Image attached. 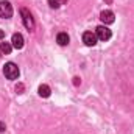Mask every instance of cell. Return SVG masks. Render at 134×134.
<instances>
[{"instance_id":"6da1fadb","label":"cell","mask_w":134,"mask_h":134,"mask_svg":"<svg viewBox=\"0 0 134 134\" xmlns=\"http://www.w3.org/2000/svg\"><path fill=\"white\" fill-rule=\"evenodd\" d=\"M3 73H5V76H6L8 80H17L20 72H19L17 64H14V63H6V64L3 66Z\"/></svg>"},{"instance_id":"7a4b0ae2","label":"cell","mask_w":134,"mask_h":134,"mask_svg":"<svg viewBox=\"0 0 134 134\" xmlns=\"http://www.w3.org/2000/svg\"><path fill=\"white\" fill-rule=\"evenodd\" d=\"M20 14H22L24 25H25L28 30H33L34 28V19H33V16H31V13H30L27 8H22V9H20Z\"/></svg>"},{"instance_id":"3957f363","label":"cell","mask_w":134,"mask_h":134,"mask_svg":"<svg viewBox=\"0 0 134 134\" xmlns=\"http://www.w3.org/2000/svg\"><path fill=\"white\" fill-rule=\"evenodd\" d=\"M95 34H97V37L100 39V41H109L111 39V30L108 28V27H104V25H100V27H97L95 28Z\"/></svg>"},{"instance_id":"277c9868","label":"cell","mask_w":134,"mask_h":134,"mask_svg":"<svg viewBox=\"0 0 134 134\" xmlns=\"http://www.w3.org/2000/svg\"><path fill=\"white\" fill-rule=\"evenodd\" d=\"M13 16V6L9 2H0V17L9 19Z\"/></svg>"},{"instance_id":"5b68a950","label":"cell","mask_w":134,"mask_h":134,"mask_svg":"<svg viewBox=\"0 0 134 134\" xmlns=\"http://www.w3.org/2000/svg\"><path fill=\"white\" fill-rule=\"evenodd\" d=\"M97 41H98V37H97V34L92 33V31H86V33H83V42L87 45V47H94L95 44H97Z\"/></svg>"},{"instance_id":"8992f818","label":"cell","mask_w":134,"mask_h":134,"mask_svg":"<svg viewBox=\"0 0 134 134\" xmlns=\"http://www.w3.org/2000/svg\"><path fill=\"white\" fill-rule=\"evenodd\" d=\"M100 19H101V22H103L104 25H109V24H114V20H115V16H114V13H112V11H109V9H104V11H101Z\"/></svg>"},{"instance_id":"52a82bcc","label":"cell","mask_w":134,"mask_h":134,"mask_svg":"<svg viewBox=\"0 0 134 134\" xmlns=\"http://www.w3.org/2000/svg\"><path fill=\"white\" fill-rule=\"evenodd\" d=\"M11 45L17 50H20L24 47V36L20 33H14L13 34V39H11Z\"/></svg>"},{"instance_id":"ba28073f","label":"cell","mask_w":134,"mask_h":134,"mask_svg":"<svg viewBox=\"0 0 134 134\" xmlns=\"http://www.w3.org/2000/svg\"><path fill=\"white\" fill-rule=\"evenodd\" d=\"M69 41H70V37H69L67 33H58V36H56V42L59 45H67Z\"/></svg>"},{"instance_id":"9c48e42d","label":"cell","mask_w":134,"mask_h":134,"mask_svg":"<svg viewBox=\"0 0 134 134\" xmlns=\"http://www.w3.org/2000/svg\"><path fill=\"white\" fill-rule=\"evenodd\" d=\"M37 92H39V95H41L42 98L50 97V87H48L47 84H41V86H39V89H37Z\"/></svg>"},{"instance_id":"30bf717a","label":"cell","mask_w":134,"mask_h":134,"mask_svg":"<svg viewBox=\"0 0 134 134\" xmlns=\"http://www.w3.org/2000/svg\"><path fill=\"white\" fill-rule=\"evenodd\" d=\"M11 50H13V45L9 44V42H0V52L2 53H5V55H9L11 53Z\"/></svg>"},{"instance_id":"8fae6325","label":"cell","mask_w":134,"mask_h":134,"mask_svg":"<svg viewBox=\"0 0 134 134\" xmlns=\"http://www.w3.org/2000/svg\"><path fill=\"white\" fill-rule=\"evenodd\" d=\"M48 5H50V8H59L61 6V3H59V0H48Z\"/></svg>"},{"instance_id":"7c38bea8","label":"cell","mask_w":134,"mask_h":134,"mask_svg":"<svg viewBox=\"0 0 134 134\" xmlns=\"http://www.w3.org/2000/svg\"><path fill=\"white\" fill-rule=\"evenodd\" d=\"M16 91H17L19 94H22V91H24V86H22V84H19V86L16 87Z\"/></svg>"},{"instance_id":"4fadbf2b","label":"cell","mask_w":134,"mask_h":134,"mask_svg":"<svg viewBox=\"0 0 134 134\" xmlns=\"http://www.w3.org/2000/svg\"><path fill=\"white\" fill-rule=\"evenodd\" d=\"M2 131H5V123H3V122H0V133H2Z\"/></svg>"},{"instance_id":"5bb4252c","label":"cell","mask_w":134,"mask_h":134,"mask_svg":"<svg viewBox=\"0 0 134 134\" xmlns=\"http://www.w3.org/2000/svg\"><path fill=\"white\" fill-rule=\"evenodd\" d=\"M3 37H5V31H3V30H0V39H3Z\"/></svg>"},{"instance_id":"9a60e30c","label":"cell","mask_w":134,"mask_h":134,"mask_svg":"<svg viewBox=\"0 0 134 134\" xmlns=\"http://www.w3.org/2000/svg\"><path fill=\"white\" fill-rule=\"evenodd\" d=\"M59 3L63 5V3H67V0H59Z\"/></svg>"}]
</instances>
